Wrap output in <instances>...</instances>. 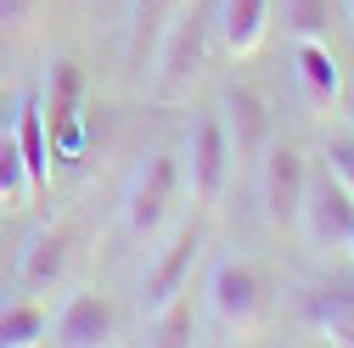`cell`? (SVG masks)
<instances>
[{
	"instance_id": "7c38bea8",
	"label": "cell",
	"mask_w": 354,
	"mask_h": 348,
	"mask_svg": "<svg viewBox=\"0 0 354 348\" xmlns=\"http://www.w3.org/2000/svg\"><path fill=\"white\" fill-rule=\"evenodd\" d=\"M12 135H17V152H23V163H28L34 197H46V186H51V129H46V113H39V102H34V96H23V102H17Z\"/></svg>"
},
{
	"instance_id": "4fadbf2b",
	"label": "cell",
	"mask_w": 354,
	"mask_h": 348,
	"mask_svg": "<svg viewBox=\"0 0 354 348\" xmlns=\"http://www.w3.org/2000/svg\"><path fill=\"white\" fill-rule=\"evenodd\" d=\"M219 124H225V141H231V163L236 157H253L264 146V135H270V118H264V102L253 90H225V102H219Z\"/></svg>"
},
{
	"instance_id": "9a60e30c",
	"label": "cell",
	"mask_w": 354,
	"mask_h": 348,
	"mask_svg": "<svg viewBox=\"0 0 354 348\" xmlns=\"http://www.w3.org/2000/svg\"><path fill=\"white\" fill-rule=\"evenodd\" d=\"M28 202H39V197H34V180H28V163L17 152V135L6 129L0 135V208H28Z\"/></svg>"
},
{
	"instance_id": "44dd1931",
	"label": "cell",
	"mask_w": 354,
	"mask_h": 348,
	"mask_svg": "<svg viewBox=\"0 0 354 348\" xmlns=\"http://www.w3.org/2000/svg\"><path fill=\"white\" fill-rule=\"evenodd\" d=\"M34 12V0H0V28H23Z\"/></svg>"
},
{
	"instance_id": "277c9868",
	"label": "cell",
	"mask_w": 354,
	"mask_h": 348,
	"mask_svg": "<svg viewBox=\"0 0 354 348\" xmlns=\"http://www.w3.org/2000/svg\"><path fill=\"white\" fill-rule=\"evenodd\" d=\"M203 264V225L197 220H174L163 231V247L152 253V264L141 276V315H158L169 303H180L192 292V270Z\"/></svg>"
},
{
	"instance_id": "7a4b0ae2",
	"label": "cell",
	"mask_w": 354,
	"mask_h": 348,
	"mask_svg": "<svg viewBox=\"0 0 354 348\" xmlns=\"http://www.w3.org/2000/svg\"><path fill=\"white\" fill-rule=\"evenodd\" d=\"M180 197H186V174H180V152H152L124 186L118 220L136 242H158L174 220H180Z\"/></svg>"
},
{
	"instance_id": "3957f363",
	"label": "cell",
	"mask_w": 354,
	"mask_h": 348,
	"mask_svg": "<svg viewBox=\"0 0 354 348\" xmlns=\"http://www.w3.org/2000/svg\"><path fill=\"white\" fill-rule=\"evenodd\" d=\"M203 315L214 331H231V337H248L264 326V287L248 264H236V258H214L208 276H203Z\"/></svg>"
},
{
	"instance_id": "6da1fadb",
	"label": "cell",
	"mask_w": 354,
	"mask_h": 348,
	"mask_svg": "<svg viewBox=\"0 0 354 348\" xmlns=\"http://www.w3.org/2000/svg\"><path fill=\"white\" fill-rule=\"evenodd\" d=\"M208 28H214V0H174V12L163 17L152 39V102L174 107L192 96V84L208 57Z\"/></svg>"
},
{
	"instance_id": "ac0fdd59",
	"label": "cell",
	"mask_w": 354,
	"mask_h": 348,
	"mask_svg": "<svg viewBox=\"0 0 354 348\" xmlns=\"http://www.w3.org/2000/svg\"><path fill=\"white\" fill-rule=\"evenodd\" d=\"M174 12V0H129V57L141 62V46L147 39H158V28H163V17Z\"/></svg>"
},
{
	"instance_id": "5b68a950",
	"label": "cell",
	"mask_w": 354,
	"mask_h": 348,
	"mask_svg": "<svg viewBox=\"0 0 354 348\" xmlns=\"http://www.w3.org/2000/svg\"><path fill=\"white\" fill-rule=\"evenodd\" d=\"M292 231L315 253H348V242H354V197L332 180V168L304 180V202H298Z\"/></svg>"
},
{
	"instance_id": "e0dca14e",
	"label": "cell",
	"mask_w": 354,
	"mask_h": 348,
	"mask_svg": "<svg viewBox=\"0 0 354 348\" xmlns=\"http://www.w3.org/2000/svg\"><path fill=\"white\" fill-rule=\"evenodd\" d=\"M281 23L292 39H326L332 12H326V0H281Z\"/></svg>"
},
{
	"instance_id": "52a82bcc",
	"label": "cell",
	"mask_w": 354,
	"mask_h": 348,
	"mask_svg": "<svg viewBox=\"0 0 354 348\" xmlns=\"http://www.w3.org/2000/svg\"><path fill=\"white\" fill-rule=\"evenodd\" d=\"M304 180L309 168L292 146H264V168H259V208L270 231H292L298 202H304Z\"/></svg>"
},
{
	"instance_id": "30bf717a",
	"label": "cell",
	"mask_w": 354,
	"mask_h": 348,
	"mask_svg": "<svg viewBox=\"0 0 354 348\" xmlns=\"http://www.w3.org/2000/svg\"><path fill=\"white\" fill-rule=\"evenodd\" d=\"M68 236L57 231V225H46V231H34L28 242H23V253H17V281H23V292H51L62 276H68Z\"/></svg>"
},
{
	"instance_id": "2e32d148",
	"label": "cell",
	"mask_w": 354,
	"mask_h": 348,
	"mask_svg": "<svg viewBox=\"0 0 354 348\" xmlns=\"http://www.w3.org/2000/svg\"><path fill=\"white\" fill-rule=\"evenodd\" d=\"M309 326H315L321 342H343V348H354V303H348V298H326V303H315Z\"/></svg>"
},
{
	"instance_id": "7402d4cb",
	"label": "cell",
	"mask_w": 354,
	"mask_h": 348,
	"mask_svg": "<svg viewBox=\"0 0 354 348\" xmlns=\"http://www.w3.org/2000/svg\"><path fill=\"white\" fill-rule=\"evenodd\" d=\"M337 102H343V124H348V135H354V90H343Z\"/></svg>"
},
{
	"instance_id": "d6986e66",
	"label": "cell",
	"mask_w": 354,
	"mask_h": 348,
	"mask_svg": "<svg viewBox=\"0 0 354 348\" xmlns=\"http://www.w3.org/2000/svg\"><path fill=\"white\" fill-rule=\"evenodd\" d=\"M186 337H192V298L147 315V342H186Z\"/></svg>"
},
{
	"instance_id": "8fae6325",
	"label": "cell",
	"mask_w": 354,
	"mask_h": 348,
	"mask_svg": "<svg viewBox=\"0 0 354 348\" xmlns=\"http://www.w3.org/2000/svg\"><path fill=\"white\" fill-rule=\"evenodd\" d=\"M292 73H298V90L315 102V107H337V96H343V68H337V57H332L326 39H298Z\"/></svg>"
},
{
	"instance_id": "8992f818",
	"label": "cell",
	"mask_w": 354,
	"mask_h": 348,
	"mask_svg": "<svg viewBox=\"0 0 354 348\" xmlns=\"http://www.w3.org/2000/svg\"><path fill=\"white\" fill-rule=\"evenodd\" d=\"M180 174H186V197L214 208L225 197V180H231V141H225V124L219 113H197L192 129H186V146H180Z\"/></svg>"
},
{
	"instance_id": "603a6c76",
	"label": "cell",
	"mask_w": 354,
	"mask_h": 348,
	"mask_svg": "<svg viewBox=\"0 0 354 348\" xmlns=\"http://www.w3.org/2000/svg\"><path fill=\"white\" fill-rule=\"evenodd\" d=\"M343 17H348V23H354V0H343Z\"/></svg>"
},
{
	"instance_id": "cb8c5ba5",
	"label": "cell",
	"mask_w": 354,
	"mask_h": 348,
	"mask_svg": "<svg viewBox=\"0 0 354 348\" xmlns=\"http://www.w3.org/2000/svg\"><path fill=\"white\" fill-rule=\"evenodd\" d=\"M348 258H354V242H348Z\"/></svg>"
},
{
	"instance_id": "9c48e42d",
	"label": "cell",
	"mask_w": 354,
	"mask_h": 348,
	"mask_svg": "<svg viewBox=\"0 0 354 348\" xmlns=\"http://www.w3.org/2000/svg\"><path fill=\"white\" fill-rule=\"evenodd\" d=\"M214 34L231 57H253L270 34V0H214Z\"/></svg>"
},
{
	"instance_id": "ba28073f",
	"label": "cell",
	"mask_w": 354,
	"mask_h": 348,
	"mask_svg": "<svg viewBox=\"0 0 354 348\" xmlns=\"http://www.w3.org/2000/svg\"><path fill=\"white\" fill-rule=\"evenodd\" d=\"M51 331H57V342H68V348H102V342L118 337V315H113V303H107L96 287H73V292L62 298V309L51 315Z\"/></svg>"
},
{
	"instance_id": "5bb4252c",
	"label": "cell",
	"mask_w": 354,
	"mask_h": 348,
	"mask_svg": "<svg viewBox=\"0 0 354 348\" xmlns=\"http://www.w3.org/2000/svg\"><path fill=\"white\" fill-rule=\"evenodd\" d=\"M51 331V303L46 298H12L0 303V348H34Z\"/></svg>"
},
{
	"instance_id": "ffe728a7",
	"label": "cell",
	"mask_w": 354,
	"mask_h": 348,
	"mask_svg": "<svg viewBox=\"0 0 354 348\" xmlns=\"http://www.w3.org/2000/svg\"><path fill=\"white\" fill-rule=\"evenodd\" d=\"M321 157H326V168H332V180L354 197V135H332Z\"/></svg>"
}]
</instances>
